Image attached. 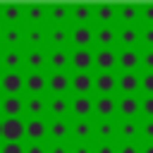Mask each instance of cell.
Masks as SVG:
<instances>
[{
	"label": "cell",
	"mask_w": 153,
	"mask_h": 153,
	"mask_svg": "<svg viewBox=\"0 0 153 153\" xmlns=\"http://www.w3.org/2000/svg\"><path fill=\"white\" fill-rule=\"evenodd\" d=\"M0 143H24V117H0Z\"/></svg>",
	"instance_id": "cell-1"
},
{
	"label": "cell",
	"mask_w": 153,
	"mask_h": 153,
	"mask_svg": "<svg viewBox=\"0 0 153 153\" xmlns=\"http://www.w3.org/2000/svg\"><path fill=\"white\" fill-rule=\"evenodd\" d=\"M48 141V117L24 120V143H45Z\"/></svg>",
	"instance_id": "cell-2"
},
{
	"label": "cell",
	"mask_w": 153,
	"mask_h": 153,
	"mask_svg": "<svg viewBox=\"0 0 153 153\" xmlns=\"http://www.w3.org/2000/svg\"><path fill=\"white\" fill-rule=\"evenodd\" d=\"M24 48H48V24H22Z\"/></svg>",
	"instance_id": "cell-3"
},
{
	"label": "cell",
	"mask_w": 153,
	"mask_h": 153,
	"mask_svg": "<svg viewBox=\"0 0 153 153\" xmlns=\"http://www.w3.org/2000/svg\"><path fill=\"white\" fill-rule=\"evenodd\" d=\"M24 72H48V48H24Z\"/></svg>",
	"instance_id": "cell-4"
},
{
	"label": "cell",
	"mask_w": 153,
	"mask_h": 153,
	"mask_svg": "<svg viewBox=\"0 0 153 153\" xmlns=\"http://www.w3.org/2000/svg\"><path fill=\"white\" fill-rule=\"evenodd\" d=\"M69 72H93V48H69Z\"/></svg>",
	"instance_id": "cell-5"
},
{
	"label": "cell",
	"mask_w": 153,
	"mask_h": 153,
	"mask_svg": "<svg viewBox=\"0 0 153 153\" xmlns=\"http://www.w3.org/2000/svg\"><path fill=\"white\" fill-rule=\"evenodd\" d=\"M50 120H72V96H48V112Z\"/></svg>",
	"instance_id": "cell-6"
},
{
	"label": "cell",
	"mask_w": 153,
	"mask_h": 153,
	"mask_svg": "<svg viewBox=\"0 0 153 153\" xmlns=\"http://www.w3.org/2000/svg\"><path fill=\"white\" fill-rule=\"evenodd\" d=\"M69 48H93V24H69Z\"/></svg>",
	"instance_id": "cell-7"
},
{
	"label": "cell",
	"mask_w": 153,
	"mask_h": 153,
	"mask_svg": "<svg viewBox=\"0 0 153 153\" xmlns=\"http://www.w3.org/2000/svg\"><path fill=\"white\" fill-rule=\"evenodd\" d=\"M48 96H72V74L69 72H48Z\"/></svg>",
	"instance_id": "cell-8"
},
{
	"label": "cell",
	"mask_w": 153,
	"mask_h": 153,
	"mask_svg": "<svg viewBox=\"0 0 153 153\" xmlns=\"http://www.w3.org/2000/svg\"><path fill=\"white\" fill-rule=\"evenodd\" d=\"M93 48H117V26L93 24Z\"/></svg>",
	"instance_id": "cell-9"
},
{
	"label": "cell",
	"mask_w": 153,
	"mask_h": 153,
	"mask_svg": "<svg viewBox=\"0 0 153 153\" xmlns=\"http://www.w3.org/2000/svg\"><path fill=\"white\" fill-rule=\"evenodd\" d=\"M2 96H24V72H0Z\"/></svg>",
	"instance_id": "cell-10"
},
{
	"label": "cell",
	"mask_w": 153,
	"mask_h": 153,
	"mask_svg": "<svg viewBox=\"0 0 153 153\" xmlns=\"http://www.w3.org/2000/svg\"><path fill=\"white\" fill-rule=\"evenodd\" d=\"M48 72H24V96H48Z\"/></svg>",
	"instance_id": "cell-11"
},
{
	"label": "cell",
	"mask_w": 153,
	"mask_h": 153,
	"mask_svg": "<svg viewBox=\"0 0 153 153\" xmlns=\"http://www.w3.org/2000/svg\"><path fill=\"white\" fill-rule=\"evenodd\" d=\"M93 69L115 72L117 69V48H93Z\"/></svg>",
	"instance_id": "cell-12"
},
{
	"label": "cell",
	"mask_w": 153,
	"mask_h": 153,
	"mask_svg": "<svg viewBox=\"0 0 153 153\" xmlns=\"http://www.w3.org/2000/svg\"><path fill=\"white\" fill-rule=\"evenodd\" d=\"M0 48H24L22 24H0Z\"/></svg>",
	"instance_id": "cell-13"
},
{
	"label": "cell",
	"mask_w": 153,
	"mask_h": 153,
	"mask_svg": "<svg viewBox=\"0 0 153 153\" xmlns=\"http://www.w3.org/2000/svg\"><path fill=\"white\" fill-rule=\"evenodd\" d=\"M24 48H0V72H24Z\"/></svg>",
	"instance_id": "cell-14"
},
{
	"label": "cell",
	"mask_w": 153,
	"mask_h": 153,
	"mask_svg": "<svg viewBox=\"0 0 153 153\" xmlns=\"http://www.w3.org/2000/svg\"><path fill=\"white\" fill-rule=\"evenodd\" d=\"M139 60H141L139 48H117V69L115 72H141Z\"/></svg>",
	"instance_id": "cell-15"
},
{
	"label": "cell",
	"mask_w": 153,
	"mask_h": 153,
	"mask_svg": "<svg viewBox=\"0 0 153 153\" xmlns=\"http://www.w3.org/2000/svg\"><path fill=\"white\" fill-rule=\"evenodd\" d=\"M93 93L96 96H117L115 72H93Z\"/></svg>",
	"instance_id": "cell-16"
},
{
	"label": "cell",
	"mask_w": 153,
	"mask_h": 153,
	"mask_svg": "<svg viewBox=\"0 0 153 153\" xmlns=\"http://www.w3.org/2000/svg\"><path fill=\"white\" fill-rule=\"evenodd\" d=\"M48 24H72V2H45Z\"/></svg>",
	"instance_id": "cell-17"
},
{
	"label": "cell",
	"mask_w": 153,
	"mask_h": 153,
	"mask_svg": "<svg viewBox=\"0 0 153 153\" xmlns=\"http://www.w3.org/2000/svg\"><path fill=\"white\" fill-rule=\"evenodd\" d=\"M115 141H139V120L115 117Z\"/></svg>",
	"instance_id": "cell-18"
},
{
	"label": "cell",
	"mask_w": 153,
	"mask_h": 153,
	"mask_svg": "<svg viewBox=\"0 0 153 153\" xmlns=\"http://www.w3.org/2000/svg\"><path fill=\"white\" fill-rule=\"evenodd\" d=\"M22 24H48L45 2H22Z\"/></svg>",
	"instance_id": "cell-19"
},
{
	"label": "cell",
	"mask_w": 153,
	"mask_h": 153,
	"mask_svg": "<svg viewBox=\"0 0 153 153\" xmlns=\"http://www.w3.org/2000/svg\"><path fill=\"white\" fill-rule=\"evenodd\" d=\"M48 48L69 50V24H48Z\"/></svg>",
	"instance_id": "cell-20"
},
{
	"label": "cell",
	"mask_w": 153,
	"mask_h": 153,
	"mask_svg": "<svg viewBox=\"0 0 153 153\" xmlns=\"http://www.w3.org/2000/svg\"><path fill=\"white\" fill-rule=\"evenodd\" d=\"M48 141H55V143H69V141H72L69 120H50V117H48Z\"/></svg>",
	"instance_id": "cell-21"
},
{
	"label": "cell",
	"mask_w": 153,
	"mask_h": 153,
	"mask_svg": "<svg viewBox=\"0 0 153 153\" xmlns=\"http://www.w3.org/2000/svg\"><path fill=\"white\" fill-rule=\"evenodd\" d=\"M115 24H139V2H117L115 5Z\"/></svg>",
	"instance_id": "cell-22"
},
{
	"label": "cell",
	"mask_w": 153,
	"mask_h": 153,
	"mask_svg": "<svg viewBox=\"0 0 153 153\" xmlns=\"http://www.w3.org/2000/svg\"><path fill=\"white\" fill-rule=\"evenodd\" d=\"M117 96H139V72H115Z\"/></svg>",
	"instance_id": "cell-23"
},
{
	"label": "cell",
	"mask_w": 153,
	"mask_h": 153,
	"mask_svg": "<svg viewBox=\"0 0 153 153\" xmlns=\"http://www.w3.org/2000/svg\"><path fill=\"white\" fill-rule=\"evenodd\" d=\"M48 112V96H24V120L45 117Z\"/></svg>",
	"instance_id": "cell-24"
},
{
	"label": "cell",
	"mask_w": 153,
	"mask_h": 153,
	"mask_svg": "<svg viewBox=\"0 0 153 153\" xmlns=\"http://www.w3.org/2000/svg\"><path fill=\"white\" fill-rule=\"evenodd\" d=\"M115 105H117L115 117L139 120V96H115Z\"/></svg>",
	"instance_id": "cell-25"
},
{
	"label": "cell",
	"mask_w": 153,
	"mask_h": 153,
	"mask_svg": "<svg viewBox=\"0 0 153 153\" xmlns=\"http://www.w3.org/2000/svg\"><path fill=\"white\" fill-rule=\"evenodd\" d=\"M0 117H24V96H0Z\"/></svg>",
	"instance_id": "cell-26"
},
{
	"label": "cell",
	"mask_w": 153,
	"mask_h": 153,
	"mask_svg": "<svg viewBox=\"0 0 153 153\" xmlns=\"http://www.w3.org/2000/svg\"><path fill=\"white\" fill-rule=\"evenodd\" d=\"M93 141H115V117H93Z\"/></svg>",
	"instance_id": "cell-27"
},
{
	"label": "cell",
	"mask_w": 153,
	"mask_h": 153,
	"mask_svg": "<svg viewBox=\"0 0 153 153\" xmlns=\"http://www.w3.org/2000/svg\"><path fill=\"white\" fill-rule=\"evenodd\" d=\"M72 96H93V72L72 74Z\"/></svg>",
	"instance_id": "cell-28"
},
{
	"label": "cell",
	"mask_w": 153,
	"mask_h": 153,
	"mask_svg": "<svg viewBox=\"0 0 153 153\" xmlns=\"http://www.w3.org/2000/svg\"><path fill=\"white\" fill-rule=\"evenodd\" d=\"M117 48H139V24L117 26Z\"/></svg>",
	"instance_id": "cell-29"
},
{
	"label": "cell",
	"mask_w": 153,
	"mask_h": 153,
	"mask_svg": "<svg viewBox=\"0 0 153 153\" xmlns=\"http://www.w3.org/2000/svg\"><path fill=\"white\" fill-rule=\"evenodd\" d=\"M48 72H69V50L48 48Z\"/></svg>",
	"instance_id": "cell-30"
},
{
	"label": "cell",
	"mask_w": 153,
	"mask_h": 153,
	"mask_svg": "<svg viewBox=\"0 0 153 153\" xmlns=\"http://www.w3.org/2000/svg\"><path fill=\"white\" fill-rule=\"evenodd\" d=\"M93 117V96H72V120Z\"/></svg>",
	"instance_id": "cell-31"
},
{
	"label": "cell",
	"mask_w": 153,
	"mask_h": 153,
	"mask_svg": "<svg viewBox=\"0 0 153 153\" xmlns=\"http://www.w3.org/2000/svg\"><path fill=\"white\" fill-rule=\"evenodd\" d=\"M72 141H93V117L88 120H69Z\"/></svg>",
	"instance_id": "cell-32"
},
{
	"label": "cell",
	"mask_w": 153,
	"mask_h": 153,
	"mask_svg": "<svg viewBox=\"0 0 153 153\" xmlns=\"http://www.w3.org/2000/svg\"><path fill=\"white\" fill-rule=\"evenodd\" d=\"M115 96H93V117H115Z\"/></svg>",
	"instance_id": "cell-33"
},
{
	"label": "cell",
	"mask_w": 153,
	"mask_h": 153,
	"mask_svg": "<svg viewBox=\"0 0 153 153\" xmlns=\"http://www.w3.org/2000/svg\"><path fill=\"white\" fill-rule=\"evenodd\" d=\"M0 24H22V2H0Z\"/></svg>",
	"instance_id": "cell-34"
},
{
	"label": "cell",
	"mask_w": 153,
	"mask_h": 153,
	"mask_svg": "<svg viewBox=\"0 0 153 153\" xmlns=\"http://www.w3.org/2000/svg\"><path fill=\"white\" fill-rule=\"evenodd\" d=\"M72 24H93V2H72Z\"/></svg>",
	"instance_id": "cell-35"
},
{
	"label": "cell",
	"mask_w": 153,
	"mask_h": 153,
	"mask_svg": "<svg viewBox=\"0 0 153 153\" xmlns=\"http://www.w3.org/2000/svg\"><path fill=\"white\" fill-rule=\"evenodd\" d=\"M93 24H115V2H96Z\"/></svg>",
	"instance_id": "cell-36"
},
{
	"label": "cell",
	"mask_w": 153,
	"mask_h": 153,
	"mask_svg": "<svg viewBox=\"0 0 153 153\" xmlns=\"http://www.w3.org/2000/svg\"><path fill=\"white\" fill-rule=\"evenodd\" d=\"M139 48L153 50V24H139Z\"/></svg>",
	"instance_id": "cell-37"
},
{
	"label": "cell",
	"mask_w": 153,
	"mask_h": 153,
	"mask_svg": "<svg viewBox=\"0 0 153 153\" xmlns=\"http://www.w3.org/2000/svg\"><path fill=\"white\" fill-rule=\"evenodd\" d=\"M143 141H153V120L148 117H139V143Z\"/></svg>",
	"instance_id": "cell-38"
},
{
	"label": "cell",
	"mask_w": 153,
	"mask_h": 153,
	"mask_svg": "<svg viewBox=\"0 0 153 153\" xmlns=\"http://www.w3.org/2000/svg\"><path fill=\"white\" fill-rule=\"evenodd\" d=\"M139 96H153V72H139Z\"/></svg>",
	"instance_id": "cell-39"
},
{
	"label": "cell",
	"mask_w": 153,
	"mask_h": 153,
	"mask_svg": "<svg viewBox=\"0 0 153 153\" xmlns=\"http://www.w3.org/2000/svg\"><path fill=\"white\" fill-rule=\"evenodd\" d=\"M139 117L153 120V96H139Z\"/></svg>",
	"instance_id": "cell-40"
},
{
	"label": "cell",
	"mask_w": 153,
	"mask_h": 153,
	"mask_svg": "<svg viewBox=\"0 0 153 153\" xmlns=\"http://www.w3.org/2000/svg\"><path fill=\"white\" fill-rule=\"evenodd\" d=\"M139 24H153V2H139Z\"/></svg>",
	"instance_id": "cell-41"
},
{
	"label": "cell",
	"mask_w": 153,
	"mask_h": 153,
	"mask_svg": "<svg viewBox=\"0 0 153 153\" xmlns=\"http://www.w3.org/2000/svg\"><path fill=\"white\" fill-rule=\"evenodd\" d=\"M93 153H117V141H93Z\"/></svg>",
	"instance_id": "cell-42"
},
{
	"label": "cell",
	"mask_w": 153,
	"mask_h": 153,
	"mask_svg": "<svg viewBox=\"0 0 153 153\" xmlns=\"http://www.w3.org/2000/svg\"><path fill=\"white\" fill-rule=\"evenodd\" d=\"M141 50V48H139ZM141 72H153V50H141V60H139Z\"/></svg>",
	"instance_id": "cell-43"
},
{
	"label": "cell",
	"mask_w": 153,
	"mask_h": 153,
	"mask_svg": "<svg viewBox=\"0 0 153 153\" xmlns=\"http://www.w3.org/2000/svg\"><path fill=\"white\" fill-rule=\"evenodd\" d=\"M69 153H93V141H72Z\"/></svg>",
	"instance_id": "cell-44"
},
{
	"label": "cell",
	"mask_w": 153,
	"mask_h": 153,
	"mask_svg": "<svg viewBox=\"0 0 153 153\" xmlns=\"http://www.w3.org/2000/svg\"><path fill=\"white\" fill-rule=\"evenodd\" d=\"M117 153H139V141H120Z\"/></svg>",
	"instance_id": "cell-45"
},
{
	"label": "cell",
	"mask_w": 153,
	"mask_h": 153,
	"mask_svg": "<svg viewBox=\"0 0 153 153\" xmlns=\"http://www.w3.org/2000/svg\"><path fill=\"white\" fill-rule=\"evenodd\" d=\"M24 153H48V141L45 143H24Z\"/></svg>",
	"instance_id": "cell-46"
},
{
	"label": "cell",
	"mask_w": 153,
	"mask_h": 153,
	"mask_svg": "<svg viewBox=\"0 0 153 153\" xmlns=\"http://www.w3.org/2000/svg\"><path fill=\"white\" fill-rule=\"evenodd\" d=\"M72 143V141H69ZM69 143H55L48 141V153H69Z\"/></svg>",
	"instance_id": "cell-47"
},
{
	"label": "cell",
	"mask_w": 153,
	"mask_h": 153,
	"mask_svg": "<svg viewBox=\"0 0 153 153\" xmlns=\"http://www.w3.org/2000/svg\"><path fill=\"white\" fill-rule=\"evenodd\" d=\"M0 153H24V143H0Z\"/></svg>",
	"instance_id": "cell-48"
},
{
	"label": "cell",
	"mask_w": 153,
	"mask_h": 153,
	"mask_svg": "<svg viewBox=\"0 0 153 153\" xmlns=\"http://www.w3.org/2000/svg\"><path fill=\"white\" fill-rule=\"evenodd\" d=\"M139 153H153V141H143V143H139Z\"/></svg>",
	"instance_id": "cell-49"
},
{
	"label": "cell",
	"mask_w": 153,
	"mask_h": 153,
	"mask_svg": "<svg viewBox=\"0 0 153 153\" xmlns=\"http://www.w3.org/2000/svg\"><path fill=\"white\" fill-rule=\"evenodd\" d=\"M0 141H2V139H0Z\"/></svg>",
	"instance_id": "cell-50"
}]
</instances>
